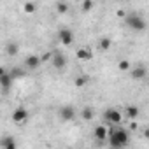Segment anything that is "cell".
Wrapping results in <instances>:
<instances>
[{
	"label": "cell",
	"mask_w": 149,
	"mask_h": 149,
	"mask_svg": "<svg viewBox=\"0 0 149 149\" xmlns=\"http://www.w3.org/2000/svg\"><path fill=\"white\" fill-rule=\"evenodd\" d=\"M51 60H53V67H54V68H58V70L65 68V67H67V63H68L67 56H65V54H61V53H54V54H51Z\"/></svg>",
	"instance_id": "277c9868"
},
{
	"label": "cell",
	"mask_w": 149,
	"mask_h": 149,
	"mask_svg": "<svg viewBox=\"0 0 149 149\" xmlns=\"http://www.w3.org/2000/svg\"><path fill=\"white\" fill-rule=\"evenodd\" d=\"M126 25H128L132 30H137V32H144V30H146V21H144V18H140L139 14H128V16H126Z\"/></svg>",
	"instance_id": "7a4b0ae2"
},
{
	"label": "cell",
	"mask_w": 149,
	"mask_h": 149,
	"mask_svg": "<svg viewBox=\"0 0 149 149\" xmlns=\"http://www.w3.org/2000/svg\"><path fill=\"white\" fill-rule=\"evenodd\" d=\"M2 146H4V149H16V140L13 137H4Z\"/></svg>",
	"instance_id": "4fadbf2b"
},
{
	"label": "cell",
	"mask_w": 149,
	"mask_h": 149,
	"mask_svg": "<svg viewBox=\"0 0 149 149\" xmlns=\"http://www.w3.org/2000/svg\"><path fill=\"white\" fill-rule=\"evenodd\" d=\"M58 37H60V42L65 44V46H70L74 42V33H72L70 28H61L60 33H58Z\"/></svg>",
	"instance_id": "5b68a950"
},
{
	"label": "cell",
	"mask_w": 149,
	"mask_h": 149,
	"mask_svg": "<svg viewBox=\"0 0 149 149\" xmlns=\"http://www.w3.org/2000/svg\"><path fill=\"white\" fill-rule=\"evenodd\" d=\"M146 74H147V70H146V67L144 65H137V67H133L132 70H130V76L133 77V79H144L146 77Z\"/></svg>",
	"instance_id": "ba28073f"
},
{
	"label": "cell",
	"mask_w": 149,
	"mask_h": 149,
	"mask_svg": "<svg viewBox=\"0 0 149 149\" xmlns=\"http://www.w3.org/2000/svg\"><path fill=\"white\" fill-rule=\"evenodd\" d=\"M4 74H7V72H6V68H4V67H0V76H4Z\"/></svg>",
	"instance_id": "cb8c5ba5"
},
{
	"label": "cell",
	"mask_w": 149,
	"mask_h": 149,
	"mask_svg": "<svg viewBox=\"0 0 149 149\" xmlns=\"http://www.w3.org/2000/svg\"><path fill=\"white\" fill-rule=\"evenodd\" d=\"M81 116H83L86 121L93 119V109H91V107H84V109H83V112H81Z\"/></svg>",
	"instance_id": "2e32d148"
},
{
	"label": "cell",
	"mask_w": 149,
	"mask_h": 149,
	"mask_svg": "<svg viewBox=\"0 0 149 149\" xmlns=\"http://www.w3.org/2000/svg\"><path fill=\"white\" fill-rule=\"evenodd\" d=\"M26 118H28V112H26L25 107L14 109V112H13V121L14 123H23V121H26Z\"/></svg>",
	"instance_id": "52a82bcc"
},
{
	"label": "cell",
	"mask_w": 149,
	"mask_h": 149,
	"mask_svg": "<svg viewBox=\"0 0 149 149\" xmlns=\"http://www.w3.org/2000/svg\"><path fill=\"white\" fill-rule=\"evenodd\" d=\"M35 9H37V4H33V2H26V4H23V11L28 13V14H32Z\"/></svg>",
	"instance_id": "ac0fdd59"
},
{
	"label": "cell",
	"mask_w": 149,
	"mask_h": 149,
	"mask_svg": "<svg viewBox=\"0 0 149 149\" xmlns=\"http://www.w3.org/2000/svg\"><path fill=\"white\" fill-rule=\"evenodd\" d=\"M118 67H119V70H130V63H128L126 60H121Z\"/></svg>",
	"instance_id": "7402d4cb"
},
{
	"label": "cell",
	"mask_w": 149,
	"mask_h": 149,
	"mask_svg": "<svg viewBox=\"0 0 149 149\" xmlns=\"http://www.w3.org/2000/svg\"><path fill=\"white\" fill-rule=\"evenodd\" d=\"M86 81H88L86 77H77L76 81H74V84H76L77 88H81V86H84V84H86Z\"/></svg>",
	"instance_id": "ffe728a7"
},
{
	"label": "cell",
	"mask_w": 149,
	"mask_h": 149,
	"mask_svg": "<svg viewBox=\"0 0 149 149\" xmlns=\"http://www.w3.org/2000/svg\"><path fill=\"white\" fill-rule=\"evenodd\" d=\"M107 139H109V146H111L112 149H125V147L130 144V133H128V130L119 128V126L112 128V130L109 132Z\"/></svg>",
	"instance_id": "6da1fadb"
},
{
	"label": "cell",
	"mask_w": 149,
	"mask_h": 149,
	"mask_svg": "<svg viewBox=\"0 0 149 149\" xmlns=\"http://www.w3.org/2000/svg\"><path fill=\"white\" fill-rule=\"evenodd\" d=\"M60 118H61L63 121H70V119H74V118H76V109H74L72 105H65V107H61V109H60Z\"/></svg>",
	"instance_id": "8992f818"
},
{
	"label": "cell",
	"mask_w": 149,
	"mask_h": 149,
	"mask_svg": "<svg viewBox=\"0 0 149 149\" xmlns=\"http://www.w3.org/2000/svg\"><path fill=\"white\" fill-rule=\"evenodd\" d=\"M83 9H84V11L93 9V2H91V0H86V2H83Z\"/></svg>",
	"instance_id": "603a6c76"
},
{
	"label": "cell",
	"mask_w": 149,
	"mask_h": 149,
	"mask_svg": "<svg viewBox=\"0 0 149 149\" xmlns=\"http://www.w3.org/2000/svg\"><path fill=\"white\" fill-rule=\"evenodd\" d=\"M56 9H58L60 14H65V13L68 11V4H65V2H58V4H56Z\"/></svg>",
	"instance_id": "d6986e66"
},
{
	"label": "cell",
	"mask_w": 149,
	"mask_h": 149,
	"mask_svg": "<svg viewBox=\"0 0 149 149\" xmlns=\"http://www.w3.org/2000/svg\"><path fill=\"white\" fill-rule=\"evenodd\" d=\"M25 65H26V68H37L39 65H40V56H37V54H28L26 56V60H25Z\"/></svg>",
	"instance_id": "30bf717a"
},
{
	"label": "cell",
	"mask_w": 149,
	"mask_h": 149,
	"mask_svg": "<svg viewBox=\"0 0 149 149\" xmlns=\"http://www.w3.org/2000/svg\"><path fill=\"white\" fill-rule=\"evenodd\" d=\"M100 47L102 49H109L111 47V39H102L100 40Z\"/></svg>",
	"instance_id": "44dd1931"
},
{
	"label": "cell",
	"mask_w": 149,
	"mask_h": 149,
	"mask_svg": "<svg viewBox=\"0 0 149 149\" xmlns=\"http://www.w3.org/2000/svg\"><path fill=\"white\" fill-rule=\"evenodd\" d=\"M9 76H11L13 79H14V77H23V76H25V72H23L19 67H14V68L9 72Z\"/></svg>",
	"instance_id": "e0dca14e"
},
{
	"label": "cell",
	"mask_w": 149,
	"mask_h": 149,
	"mask_svg": "<svg viewBox=\"0 0 149 149\" xmlns=\"http://www.w3.org/2000/svg\"><path fill=\"white\" fill-rule=\"evenodd\" d=\"M107 135H109V130H107V126H104V125H100V126H97V128L93 130V137H95L97 140H107Z\"/></svg>",
	"instance_id": "9c48e42d"
},
{
	"label": "cell",
	"mask_w": 149,
	"mask_h": 149,
	"mask_svg": "<svg viewBox=\"0 0 149 149\" xmlns=\"http://www.w3.org/2000/svg\"><path fill=\"white\" fill-rule=\"evenodd\" d=\"M77 58H79V60H91V58H93V54H91V51H90V49L81 47V49H77Z\"/></svg>",
	"instance_id": "7c38bea8"
},
{
	"label": "cell",
	"mask_w": 149,
	"mask_h": 149,
	"mask_svg": "<svg viewBox=\"0 0 149 149\" xmlns=\"http://www.w3.org/2000/svg\"><path fill=\"white\" fill-rule=\"evenodd\" d=\"M13 81H14V79L9 76V72L4 74V76H0V86H2L4 90H9V88L13 86Z\"/></svg>",
	"instance_id": "8fae6325"
},
{
	"label": "cell",
	"mask_w": 149,
	"mask_h": 149,
	"mask_svg": "<svg viewBox=\"0 0 149 149\" xmlns=\"http://www.w3.org/2000/svg\"><path fill=\"white\" fill-rule=\"evenodd\" d=\"M6 51H7L9 56H14V54L18 53V44H16V42H9V44L6 46Z\"/></svg>",
	"instance_id": "5bb4252c"
},
{
	"label": "cell",
	"mask_w": 149,
	"mask_h": 149,
	"mask_svg": "<svg viewBox=\"0 0 149 149\" xmlns=\"http://www.w3.org/2000/svg\"><path fill=\"white\" fill-rule=\"evenodd\" d=\"M104 118H105V121L109 123V125H119L121 123V119H123V116H121V112L119 111H116V109H107L105 112H104Z\"/></svg>",
	"instance_id": "3957f363"
},
{
	"label": "cell",
	"mask_w": 149,
	"mask_h": 149,
	"mask_svg": "<svg viewBox=\"0 0 149 149\" xmlns=\"http://www.w3.org/2000/svg\"><path fill=\"white\" fill-rule=\"evenodd\" d=\"M126 114H128V118H130V119H135V118L139 116V107H135V105L126 107Z\"/></svg>",
	"instance_id": "9a60e30c"
}]
</instances>
